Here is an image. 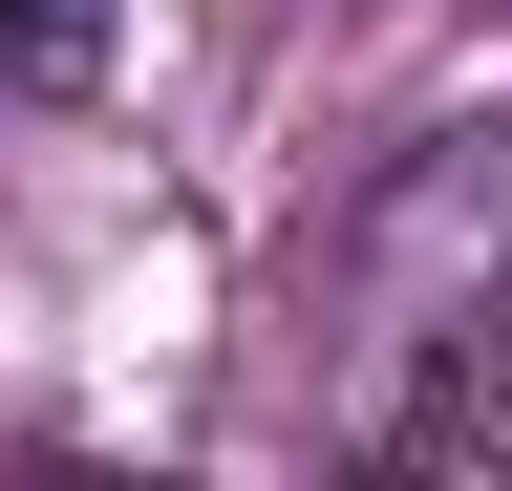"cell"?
Returning <instances> with one entry per match:
<instances>
[{"instance_id": "cell-1", "label": "cell", "mask_w": 512, "mask_h": 491, "mask_svg": "<svg viewBox=\"0 0 512 491\" xmlns=\"http://www.w3.org/2000/svg\"><path fill=\"white\" fill-rule=\"evenodd\" d=\"M107 65V0H0V107H64Z\"/></svg>"}]
</instances>
